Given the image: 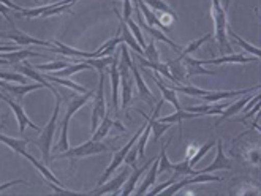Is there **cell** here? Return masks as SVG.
<instances>
[{
    "instance_id": "1",
    "label": "cell",
    "mask_w": 261,
    "mask_h": 196,
    "mask_svg": "<svg viewBox=\"0 0 261 196\" xmlns=\"http://www.w3.org/2000/svg\"><path fill=\"white\" fill-rule=\"evenodd\" d=\"M60 104H62V94L57 90V92H56V106H54L53 117L49 119V122L40 130V139L35 141V144L40 147L41 154H43V163L46 164V166L51 163L53 138H54L56 128H57V119H59V113H60Z\"/></svg>"
},
{
    "instance_id": "2",
    "label": "cell",
    "mask_w": 261,
    "mask_h": 196,
    "mask_svg": "<svg viewBox=\"0 0 261 196\" xmlns=\"http://www.w3.org/2000/svg\"><path fill=\"white\" fill-rule=\"evenodd\" d=\"M229 5V0H226L225 5L220 4V0H212V19H214V30H216V40L219 43L220 52H231V46L228 43V13L226 7Z\"/></svg>"
},
{
    "instance_id": "3",
    "label": "cell",
    "mask_w": 261,
    "mask_h": 196,
    "mask_svg": "<svg viewBox=\"0 0 261 196\" xmlns=\"http://www.w3.org/2000/svg\"><path fill=\"white\" fill-rule=\"evenodd\" d=\"M0 143H4L5 146H8L13 152H16V154H19V155H22V157H25L30 163L34 164V166L41 173V176L48 180V182H53V184H56V185H60L62 187V184H60V180L48 170V166L43 163V161H38L34 155H30L27 150H25V146H27V143L29 141H25V139H16V138H10V136H5V134H2L0 133Z\"/></svg>"
},
{
    "instance_id": "4",
    "label": "cell",
    "mask_w": 261,
    "mask_h": 196,
    "mask_svg": "<svg viewBox=\"0 0 261 196\" xmlns=\"http://www.w3.org/2000/svg\"><path fill=\"white\" fill-rule=\"evenodd\" d=\"M92 95H94L92 92H86L83 95L76 94V95H71V97H65V98H68V104H67L64 122H62V134H60V141L56 146V149L59 150V152H65L67 149H70V144H68V124H70L71 117L74 116V113L80 111L84 104L90 100Z\"/></svg>"
},
{
    "instance_id": "5",
    "label": "cell",
    "mask_w": 261,
    "mask_h": 196,
    "mask_svg": "<svg viewBox=\"0 0 261 196\" xmlns=\"http://www.w3.org/2000/svg\"><path fill=\"white\" fill-rule=\"evenodd\" d=\"M110 150H111L110 144L90 139V141H87L78 147L67 149L65 152H60L59 155L51 157V160H56V158H71V160H74V158H83V157H90V155H98L103 152H110Z\"/></svg>"
},
{
    "instance_id": "6",
    "label": "cell",
    "mask_w": 261,
    "mask_h": 196,
    "mask_svg": "<svg viewBox=\"0 0 261 196\" xmlns=\"http://www.w3.org/2000/svg\"><path fill=\"white\" fill-rule=\"evenodd\" d=\"M144 127H146V124L140 128V130H138L135 134H133V136H132V139L124 146V147H122V149H119L117 150V152H116V155H114V158L111 160V163H110V166L108 168H106V171H105V174L100 177V180H98V185H103L105 182H108V179L114 174V171L120 166V164L122 163H124V160H125V155H127V152H128V150H130V147L138 141V138H140L141 136V133H143V130H144Z\"/></svg>"
},
{
    "instance_id": "7",
    "label": "cell",
    "mask_w": 261,
    "mask_h": 196,
    "mask_svg": "<svg viewBox=\"0 0 261 196\" xmlns=\"http://www.w3.org/2000/svg\"><path fill=\"white\" fill-rule=\"evenodd\" d=\"M92 125L90 130L92 133L95 131L98 124L101 122V119L106 116V103H105V73H100V82L98 89L94 94V104H92Z\"/></svg>"
},
{
    "instance_id": "8",
    "label": "cell",
    "mask_w": 261,
    "mask_h": 196,
    "mask_svg": "<svg viewBox=\"0 0 261 196\" xmlns=\"http://www.w3.org/2000/svg\"><path fill=\"white\" fill-rule=\"evenodd\" d=\"M0 100H4V101L8 104V106L13 109L14 116H16L18 124H19V133H24L27 127H32L34 130L40 131V127H37V125L32 122V120H30V119L27 117V114H25L24 108L19 104V101H14L13 98H10V97H8V95H5L4 92H0Z\"/></svg>"
},
{
    "instance_id": "9",
    "label": "cell",
    "mask_w": 261,
    "mask_h": 196,
    "mask_svg": "<svg viewBox=\"0 0 261 196\" xmlns=\"http://www.w3.org/2000/svg\"><path fill=\"white\" fill-rule=\"evenodd\" d=\"M119 73H120V86H122V108L127 109L128 104L132 101V95H133V82H132V76L128 73V65L125 62H119Z\"/></svg>"
},
{
    "instance_id": "10",
    "label": "cell",
    "mask_w": 261,
    "mask_h": 196,
    "mask_svg": "<svg viewBox=\"0 0 261 196\" xmlns=\"http://www.w3.org/2000/svg\"><path fill=\"white\" fill-rule=\"evenodd\" d=\"M162 106H163V100H160V101L157 103V108H155V111H153V116H152V117H149L147 114H144L143 111L138 109V113H140V114L147 120V124L150 125V130H153V141H159V139L162 138V134L166 133V130H170V127L173 125V124L160 122V120L157 119V117H159V113H160V109H162Z\"/></svg>"
},
{
    "instance_id": "11",
    "label": "cell",
    "mask_w": 261,
    "mask_h": 196,
    "mask_svg": "<svg viewBox=\"0 0 261 196\" xmlns=\"http://www.w3.org/2000/svg\"><path fill=\"white\" fill-rule=\"evenodd\" d=\"M135 10H136V16H138V25H140L141 29H144V32H147L153 40H159V41H163V43H166V44H170V46L174 49V51H177V52H180V48L177 46V44L173 41V40H170L168 38L162 30H159V29H155V27H152V25H149V24H146V21H144V18L141 16V11H140V8L138 7H135Z\"/></svg>"
},
{
    "instance_id": "12",
    "label": "cell",
    "mask_w": 261,
    "mask_h": 196,
    "mask_svg": "<svg viewBox=\"0 0 261 196\" xmlns=\"http://www.w3.org/2000/svg\"><path fill=\"white\" fill-rule=\"evenodd\" d=\"M0 38L13 40L16 44H19V46H22V44H37V46H46V48H51L53 46L51 43L43 41V40L35 38V37H30V35L21 32V30H18V29H14L11 34H2V32H0Z\"/></svg>"
},
{
    "instance_id": "13",
    "label": "cell",
    "mask_w": 261,
    "mask_h": 196,
    "mask_svg": "<svg viewBox=\"0 0 261 196\" xmlns=\"http://www.w3.org/2000/svg\"><path fill=\"white\" fill-rule=\"evenodd\" d=\"M231 166H233V163L223 154V143L219 139L217 141V154L214 157V161L209 164V166L199 170V173H214V171H220V170H231Z\"/></svg>"
},
{
    "instance_id": "14",
    "label": "cell",
    "mask_w": 261,
    "mask_h": 196,
    "mask_svg": "<svg viewBox=\"0 0 261 196\" xmlns=\"http://www.w3.org/2000/svg\"><path fill=\"white\" fill-rule=\"evenodd\" d=\"M130 176V171L128 170H125V171H122L119 176H116L113 180H110L108 184L106 185H103L101 188H97V190H94V191H90V194H119L120 193V187L125 184V180H127V177Z\"/></svg>"
},
{
    "instance_id": "15",
    "label": "cell",
    "mask_w": 261,
    "mask_h": 196,
    "mask_svg": "<svg viewBox=\"0 0 261 196\" xmlns=\"http://www.w3.org/2000/svg\"><path fill=\"white\" fill-rule=\"evenodd\" d=\"M110 78H111V95H113V108L117 113L119 109V86H120V73H119V55H114L113 64L110 65Z\"/></svg>"
},
{
    "instance_id": "16",
    "label": "cell",
    "mask_w": 261,
    "mask_h": 196,
    "mask_svg": "<svg viewBox=\"0 0 261 196\" xmlns=\"http://www.w3.org/2000/svg\"><path fill=\"white\" fill-rule=\"evenodd\" d=\"M259 57H245L242 54H233V55H225L219 59H206V60H199V64L206 65H223V64H249V62H258Z\"/></svg>"
},
{
    "instance_id": "17",
    "label": "cell",
    "mask_w": 261,
    "mask_h": 196,
    "mask_svg": "<svg viewBox=\"0 0 261 196\" xmlns=\"http://www.w3.org/2000/svg\"><path fill=\"white\" fill-rule=\"evenodd\" d=\"M13 67L16 68V71H18V73L24 74L25 78L35 79L38 84H41V86H43V87H46V89H49L51 92H54V94L57 92V90H56V89H54V87H53L49 82H46V78H44V76H41V74H40L38 71H35V70H34V67L30 65V64H27V62L21 64V62H19V64H14Z\"/></svg>"
},
{
    "instance_id": "18",
    "label": "cell",
    "mask_w": 261,
    "mask_h": 196,
    "mask_svg": "<svg viewBox=\"0 0 261 196\" xmlns=\"http://www.w3.org/2000/svg\"><path fill=\"white\" fill-rule=\"evenodd\" d=\"M144 71H147V74L149 76L155 81V84H157V87L160 89V92L163 94V98L166 100V101H170L173 106L176 108V111L177 109H182V106H180V103H179V100H177V95H176V90L174 89H168V87H165V84H163V81H162V78L159 76V73L155 71V73H150L147 68H143Z\"/></svg>"
},
{
    "instance_id": "19",
    "label": "cell",
    "mask_w": 261,
    "mask_h": 196,
    "mask_svg": "<svg viewBox=\"0 0 261 196\" xmlns=\"http://www.w3.org/2000/svg\"><path fill=\"white\" fill-rule=\"evenodd\" d=\"M111 128H119L120 131H124V130H125V127H124V125H120V124L117 122V120H113V119H110L108 116H105V117L101 119V122L98 124V127L95 128L92 139H94V141H101L105 136H108L110 131H111Z\"/></svg>"
},
{
    "instance_id": "20",
    "label": "cell",
    "mask_w": 261,
    "mask_h": 196,
    "mask_svg": "<svg viewBox=\"0 0 261 196\" xmlns=\"http://www.w3.org/2000/svg\"><path fill=\"white\" fill-rule=\"evenodd\" d=\"M201 117V114H196V113H189L186 109H177L174 114L171 116H165L160 117L159 120L160 122H166V124H179V139H182V122L184 120H189V119H198Z\"/></svg>"
},
{
    "instance_id": "21",
    "label": "cell",
    "mask_w": 261,
    "mask_h": 196,
    "mask_svg": "<svg viewBox=\"0 0 261 196\" xmlns=\"http://www.w3.org/2000/svg\"><path fill=\"white\" fill-rule=\"evenodd\" d=\"M152 161H153V158L150 160V161H147V163H144L141 168H135L133 170V173L128 176V180H125V187L120 190V194H124V196H128V194H132L133 193V190H135V187H136V184H138V180H140V177L144 174V171H147L149 170V166L152 164Z\"/></svg>"
},
{
    "instance_id": "22",
    "label": "cell",
    "mask_w": 261,
    "mask_h": 196,
    "mask_svg": "<svg viewBox=\"0 0 261 196\" xmlns=\"http://www.w3.org/2000/svg\"><path fill=\"white\" fill-rule=\"evenodd\" d=\"M130 70H132V74H133V78L136 81V86H138V90H140V95L141 98L149 104V106H153V100H152V94H150V90L149 87L146 86L144 79L141 78V74H140V68L136 67L135 62L130 64Z\"/></svg>"
},
{
    "instance_id": "23",
    "label": "cell",
    "mask_w": 261,
    "mask_h": 196,
    "mask_svg": "<svg viewBox=\"0 0 261 196\" xmlns=\"http://www.w3.org/2000/svg\"><path fill=\"white\" fill-rule=\"evenodd\" d=\"M159 157L152 161V164L149 166V173H147V176H146V179L143 180V184H141V187L138 188V190H133V193L135 194H138V196H141V194H146L147 193V190L155 184V179H157V176H159Z\"/></svg>"
},
{
    "instance_id": "24",
    "label": "cell",
    "mask_w": 261,
    "mask_h": 196,
    "mask_svg": "<svg viewBox=\"0 0 261 196\" xmlns=\"http://www.w3.org/2000/svg\"><path fill=\"white\" fill-rule=\"evenodd\" d=\"M184 65H186V73H187V76H196V74H209V76H212V74H216L214 71L211 70H204L201 67V64H199V60L198 59H193V57H182L180 59Z\"/></svg>"
},
{
    "instance_id": "25",
    "label": "cell",
    "mask_w": 261,
    "mask_h": 196,
    "mask_svg": "<svg viewBox=\"0 0 261 196\" xmlns=\"http://www.w3.org/2000/svg\"><path fill=\"white\" fill-rule=\"evenodd\" d=\"M136 7L140 8V11L143 13V18L146 19V24H149V25H157V27H160L162 30H165V32H168V30H170V27L163 25L162 21L159 19V16L155 14V11H152V10L143 2V0H138Z\"/></svg>"
},
{
    "instance_id": "26",
    "label": "cell",
    "mask_w": 261,
    "mask_h": 196,
    "mask_svg": "<svg viewBox=\"0 0 261 196\" xmlns=\"http://www.w3.org/2000/svg\"><path fill=\"white\" fill-rule=\"evenodd\" d=\"M120 38H122V43H125V44H128V46L136 52V54H140V55H143V48L138 44V41H136V38L133 37V34L130 32V29L127 27V24H125V21L120 18Z\"/></svg>"
},
{
    "instance_id": "27",
    "label": "cell",
    "mask_w": 261,
    "mask_h": 196,
    "mask_svg": "<svg viewBox=\"0 0 261 196\" xmlns=\"http://www.w3.org/2000/svg\"><path fill=\"white\" fill-rule=\"evenodd\" d=\"M253 97H255V95H249V97H245V98H242V100L236 101L234 104H231V106H226V108L223 109V113L220 114V119L216 122V127H219L220 124H223L225 120H228L229 117H233L234 114L241 113V111H242V108L245 106V103H247L249 100H252Z\"/></svg>"
},
{
    "instance_id": "28",
    "label": "cell",
    "mask_w": 261,
    "mask_h": 196,
    "mask_svg": "<svg viewBox=\"0 0 261 196\" xmlns=\"http://www.w3.org/2000/svg\"><path fill=\"white\" fill-rule=\"evenodd\" d=\"M43 86L41 84H19V86H11V84H7L5 90L10 94H13L14 97H16L18 101H21L24 98V95L30 94V92H34V90L37 89H41Z\"/></svg>"
},
{
    "instance_id": "29",
    "label": "cell",
    "mask_w": 261,
    "mask_h": 196,
    "mask_svg": "<svg viewBox=\"0 0 261 196\" xmlns=\"http://www.w3.org/2000/svg\"><path fill=\"white\" fill-rule=\"evenodd\" d=\"M231 191L234 194H242V196H247V194H258L259 188L256 185V182H253L252 179L244 177L239 184H234V187L231 188Z\"/></svg>"
},
{
    "instance_id": "30",
    "label": "cell",
    "mask_w": 261,
    "mask_h": 196,
    "mask_svg": "<svg viewBox=\"0 0 261 196\" xmlns=\"http://www.w3.org/2000/svg\"><path fill=\"white\" fill-rule=\"evenodd\" d=\"M114 60V55H105V57H89V59H84V62L90 67L94 68L100 73H105L106 70H108V67L113 64Z\"/></svg>"
},
{
    "instance_id": "31",
    "label": "cell",
    "mask_w": 261,
    "mask_h": 196,
    "mask_svg": "<svg viewBox=\"0 0 261 196\" xmlns=\"http://www.w3.org/2000/svg\"><path fill=\"white\" fill-rule=\"evenodd\" d=\"M27 57H43L41 54H37V52H32V51H13V52H0V59H5L8 60L10 65H14V64H19L21 60H25Z\"/></svg>"
},
{
    "instance_id": "32",
    "label": "cell",
    "mask_w": 261,
    "mask_h": 196,
    "mask_svg": "<svg viewBox=\"0 0 261 196\" xmlns=\"http://www.w3.org/2000/svg\"><path fill=\"white\" fill-rule=\"evenodd\" d=\"M54 44L57 46V49H54V51L59 52V54H62V55H65V57H84V59L94 57V52H84V51L73 49V48L67 46V44L57 41V40H54Z\"/></svg>"
},
{
    "instance_id": "33",
    "label": "cell",
    "mask_w": 261,
    "mask_h": 196,
    "mask_svg": "<svg viewBox=\"0 0 261 196\" xmlns=\"http://www.w3.org/2000/svg\"><path fill=\"white\" fill-rule=\"evenodd\" d=\"M166 65H168V68H170V73L174 76L176 82H177V81L184 82V81L187 79L186 65L182 64V60H180L179 57H177V59H174V60H170V62H168Z\"/></svg>"
},
{
    "instance_id": "34",
    "label": "cell",
    "mask_w": 261,
    "mask_h": 196,
    "mask_svg": "<svg viewBox=\"0 0 261 196\" xmlns=\"http://www.w3.org/2000/svg\"><path fill=\"white\" fill-rule=\"evenodd\" d=\"M46 81H51V82H56V84H60V86H65L71 90H74V92H81V94H86L89 92V90L83 86H80L78 82H73L67 78H59V76H54V74H46Z\"/></svg>"
},
{
    "instance_id": "35",
    "label": "cell",
    "mask_w": 261,
    "mask_h": 196,
    "mask_svg": "<svg viewBox=\"0 0 261 196\" xmlns=\"http://www.w3.org/2000/svg\"><path fill=\"white\" fill-rule=\"evenodd\" d=\"M226 35H228V37H231L234 41H238L239 46H241V48H244V49L247 51L249 54H252V55H255V57H259V55H261V51H259V48L253 46V44H250L249 41L242 40V38H241L239 35H236V34L233 32V30L229 29V27H228V30H226Z\"/></svg>"
},
{
    "instance_id": "36",
    "label": "cell",
    "mask_w": 261,
    "mask_h": 196,
    "mask_svg": "<svg viewBox=\"0 0 261 196\" xmlns=\"http://www.w3.org/2000/svg\"><path fill=\"white\" fill-rule=\"evenodd\" d=\"M190 158L186 157V160L180 161V163H171V173H176L177 176H195V174H199V171H195L190 163H189Z\"/></svg>"
},
{
    "instance_id": "37",
    "label": "cell",
    "mask_w": 261,
    "mask_h": 196,
    "mask_svg": "<svg viewBox=\"0 0 261 196\" xmlns=\"http://www.w3.org/2000/svg\"><path fill=\"white\" fill-rule=\"evenodd\" d=\"M143 2L147 5V7H152L153 8V11L155 10H159L160 13H166V14H170V16H173L174 18V21L177 19V14L173 11V8L168 5L165 0H143Z\"/></svg>"
},
{
    "instance_id": "38",
    "label": "cell",
    "mask_w": 261,
    "mask_h": 196,
    "mask_svg": "<svg viewBox=\"0 0 261 196\" xmlns=\"http://www.w3.org/2000/svg\"><path fill=\"white\" fill-rule=\"evenodd\" d=\"M125 21V24L128 25V29H130V32L133 34V37L136 38V41H138V44H140V46L144 49L146 48V41H144V37H143V32H141V27L138 25L132 18H128V19H124Z\"/></svg>"
},
{
    "instance_id": "39",
    "label": "cell",
    "mask_w": 261,
    "mask_h": 196,
    "mask_svg": "<svg viewBox=\"0 0 261 196\" xmlns=\"http://www.w3.org/2000/svg\"><path fill=\"white\" fill-rule=\"evenodd\" d=\"M212 38V34H207V35H204L203 38H199V40H195V41H192L189 46L184 49V51H180V55H179V59H182V57H186V55H190L192 52H195L196 49H199L201 48V44H204L206 41H209Z\"/></svg>"
},
{
    "instance_id": "40",
    "label": "cell",
    "mask_w": 261,
    "mask_h": 196,
    "mask_svg": "<svg viewBox=\"0 0 261 196\" xmlns=\"http://www.w3.org/2000/svg\"><path fill=\"white\" fill-rule=\"evenodd\" d=\"M159 174H163V173H171V161L166 155V144L162 146V150H160V155H159Z\"/></svg>"
},
{
    "instance_id": "41",
    "label": "cell",
    "mask_w": 261,
    "mask_h": 196,
    "mask_svg": "<svg viewBox=\"0 0 261 196\" xmlns=\"http://www.w3.org/2000/svg\"><path fill=\"white\" fill-rule=\"evenodd\" d=\"M143 57L146 60H149V62H160V54L157 51V44L155 41H150L146 44V48L143 49Z\"/></svg>"
},
{
    "instance_id": "42",
    "label": "cell",
    "mask_w": 261,
    "mask_h": 196,
    "mask_svg": "<svg viewBox=\"0 0 261 196\" xmlns=\"http://www.w3.org/2000/svg\"><path fill=\"white\" fill-rule=\"evenodd\" d=\"M214 146H216V141H211V143H207V144H204V146H201V147H199V149H198V152H196V154L193 155V158H190V160H189L190 166L193 168V166H195V164H196L198 161H201V158H203V157H204V155H206V154L209 152V150H211V149H212Z\"/></svg>"
},
{
    "instance_id": "43",
    "label": "cell",
    "mask_w": 261,
    "mask_h": 196,
    "mask_svg": "<svg viewBox=\"0 0 261 196\" xmlns=\"http://www.w3.org/2000/svg\"><path fill=\"white\" fill-rule=\"evenodd\" d=\"M70 64L68 62H64V60H54V62H49V64H38V65H35V68L37 70H43V71H56V70H64V68H67Z\"/></svg>"
},
{
    "instance_id": "44",
    "label": "cell",
    "mask_w": 261,
    "mask_h": 196,
    "mask_svg": "<svg viewBox=\"0 0 261 196\" xmlns=\"http://www.w3.org/2000/svg\"><path fill=\"white\" fill-rule=\"evenodd\" d=\"M138 158H140V154H138V147H136V143L130 147V150L127 152V155H125V160H124V163H127L130 168H136V164H138Z\"/></svg>"
},
{
    "instance_id": "45",
    "label": "cell",
    "mask_w": 261,
    "mask_h": 196,
    "mask_svg": "<svg viewBox=\"0 0 261 196\" xmlns=\"http://www.w3.org/2000/svg\"><path fill=\"white\" fill-rule=\"evenodd\" d=\"M247 158H249V161L252 163V164H259V149L256 147V149H252V150H249L247 152Z\"/></svg>"
},
{
    "instance_id": "46",
    "label": "cell",
    "mask_w": 261,
    "mask_h": 196,
    "mask_svg": "<svg viewBox=\"0 0 261 196\" xmlns=\"http://www.w3.org/2000/svg\"><path fill=\"white\" fill-rule=\"evenodd\" d=\"M124 2V16L122 19H128L132 14V0H122Z\"/></svg>"
},
{
    "instance_id": "47",
    "label": "cell",
    "mask_w": 261,
    "mask_h": 196,
    "mask_svg": "<svg viewBox=\"0 0 261 196\" xmlns=\"http://www.w3.org/2000/svg\"><path fill=\"white\" fill-rule=\"evenodd\" d=\"M8 10H10L8 7H5L4 4H0V14H2V16H4V18H5V19H7L13 27H14V24H13V21H11V18H10V14H8Z\"/></svg>"
},
{
    "instance_id": "48",
    "label": "cell",
    "mask_w": 261,
    "mask_h": 196,
    "mask_svg": "<svg viewBox=\"0 0 261 196\" xmlns=\"http://www.w3.org/2000/svg\"><path fill=\"white\" fill-rule=\"evenodd\" d=\"M0 4H4L5 7H8L10 10H14V11H21L22 8L19 7V5H16V4H13L11 0H0Z\"/></svg>"
},
{
    "instance_id": "49",
    "label": "cell",
    "mask_w": 261,
    "mask_h": 196,
    "mask_svg": "<svg viewBox=\"0 0 261 196\" xmlns=\"http://www.w3.org/2000/svg\"><path fill=\"white\" fill-rule=\"evenodd\" d=\"M14 184H24V180H21V179H18V180H11V182H7V184H2V185H0V191H4V190H7L8 187H11V185H14Z\"/></svg>"
},
{
    "instance_id": "50",
    "label": "cell",
    "mask_w": 261,
    "mask_h": 196,
    "mask_svg": "<svg viewBox=\"0 0 261 196\" xmlns=\"http://www.w3.org/2000/svg\"><path fill=\"white\" fill-rule=\"evenodd\" d=\"M0 119H2V114H0ZM0 125H2V124H0Z\"/></svg>"
},
{
    "instance_id": "51",
    "label": "cell",
    "mask_w": 261,
    "mask_h": 196,
    "mask_svg": "<svg viewBox=\"0 0 261 196\" xmlns=\"http://www.w3.org/2000/svg\"><path fill=\"white\" fill-rule=\"evenodd\" d=\"M40 2H44V0H40Z\"/></svg>"
}]
</instances>
